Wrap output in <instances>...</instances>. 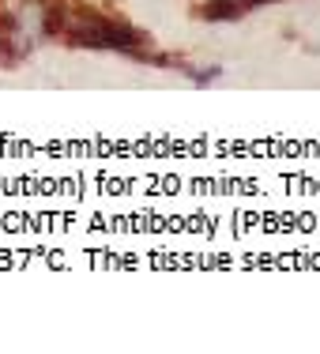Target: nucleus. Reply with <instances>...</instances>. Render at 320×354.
Instances as JSON below:
<instances>
[{"label": "nucleus", "instance_id": "1", "mask_svg": "<svg viewBox=\"0 0 320 354\" xmlns=\"http://www.w3.org/2000/svg\"><path fill=\"white\" fill-rule=\"evenodd\" d=\"M241 15H245V4H241V0H207V4L200 8V19H207V23L241 19Z\"/></svg>", "mask_w": 320, "mask_h": 354}]
</instances>
